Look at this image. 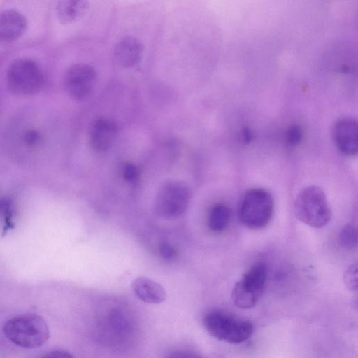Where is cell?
I'll return each instance as SVG.
<instances>
[{
    "label": "cell",
    "instance_id": "6da1fadb",
    "mask_svg": "<svg viewBox=\"0 0 358 358\" xmlns=\"http://www.w3.org/2000/svg\"><path fill=\"white\" fill-rule=\"evenodd\" d=\"M202 323L213 337L232 344L246 341L254 332L250 321L222 310H212L205 313Z\"/></svg>",
    "mask_w": 358,
    "mask_h": 358
},
{
    "label": "cell",
    "instance_id": "7a4b0ae2",
    "mask_svg": "<svg viewBox=\"0 0 358 358\" xmlns=\"http://www.w3.org/2000/svg\"><path fill=\"white\" fill-rule=\"evenodd\" d=\"M3 331L12 343L28 349L41 346L50 336L46 322L36 314L21 315L8 320Z\"/></svg>",
    "mask_w": 358,
    "mask_h": 358
},
{
    "label": "cell",
    "instance_id": "3957f363",
    "mask_svg": "<svg viewBox=\"0 0 358 358\" xmlns=\"http://www.w3.org/2000/svg\"><path fill=\"white\" fill-rule=\"evenodd\" d=\"M296 217L304 224L322 228L331 219V211L324 192L318 186L310 185L301 189L294 201Z\"/></svg>",
    "mask_w": 358,
    "mask_h": 358
},
{
    "label": "cell",
    "instance_id": "277c9868",
    "mask_svg": "<svg viewBox=\"0 0 358 358\" xmlns=\"http://www.w3.org/2000/svg\"><path fill=\"white\" fill-rule=\"evenodd\" d=\"M273 212V199L266 189L253 188L243 196L238 206L241 223L250 229H261L270 222Z\"/></svg>",
    "mask_w": 358,
    "mask_h": 358
},
{
    "label": "cell",
    "instance_id": "5b68a950",
    "mask_svg": "<svg viewBox=\"0 0 358 358\" xmlns=\"http://www.w3.org/2000/svg\"><path fill=\"white\" fill-rule=\"evenodd\" d=\"M9 89L18 95H33L39 92L45 84V76L40 66L29 58L14 60L6 72Z\"/></svg>",
    "mask_w": 358,
    "mask_h": 358
},
{
    "label": "cell",
    "instance_id": "8992f818",
    "mask_svg": "<svg viewBox=\"0 0 358 358\" xmlns=\"http://www.w3.org/2000/svg\"><path fill=\"white\" fill-rule=\"evenodd\" d=\"M266 275L267 266L264 262L252 264L232 289L234 303L241 309L254 307L263 294Z\"/></svg>",
    "mask_w": 358,
    "mask_h": 358
},
{
    "label": "cell",
    "instance_id": "52a82bcc",
    "mask_svg": "<svg viewBox=\"0 0 358 358\" xmlns=\"http://www.w3.org/2000/svg\"><path fill=\"white\" fill-rule=\"evenodd\" d=\"M192 199L189 186L181 180H169L159 189L155 199L156 213L162 217H179L188 208Z\"/></svg>",
    "mask_w": 358,
    "mask_h": 358
},
{
    "label": "cell",
    "instance_id": "ba28073f",
    "mask_svg": "<svg viewBox=\"0 0 358 358\" xmlns=\"http://www.w3.org/2000/svg\"><path fill=\"white\" fill-rule=\"evenodd\" d=\"M96 82L95 69L86 63H76L70 66L64 79L67 94L77 101L88 99L96 87Z\"/></svg>",
    "mask_w": 358,
    "mask_h": 358
},
{
    "label": "cell",
    "instance_id": "9c48e42d",
    "mask_svg": "<svg viewBox=\"0 0 358 358\" xmlns=\"http://www.w3.org/2000/svg\"><path fill=\"white\" fill-rule=\"evenodd\" d=\"M119 133V125L115 120L100 117L91 124L89 142L91 148L97 153H104L113 145Z\"/></svg>",
    "mask_w": 358,
    "mask_h": 358
},
{
    "label": "cell",
    "instance_id": "30bf717a",
    "mask_svg": "<svg viewBox=\"0 0 358 358\" xmlns=\"http://www.w3.org/2000/svg\"><path fill=\"white\" fill-rule=\"evenodd\" d=\"M357 122L352 117L338 120L332 128V139L338 150L348 156L356 155L358 150Z\"/></svg>",
    "mask_w": 358,
    "mask_h": 358
},
{
    "label": "cell",
    "instance_id": "8fae6325",
    "mask_svg": "<svg viewBox=\"0 0 358 358\" xmlns=\"http://www.w3.org/2000/svg\"><path fill=\"white\" fill-rule=\"evenodd\" d=\"M26 17L9 8L0 13V43H9L20 38L27 29Z\"/></svg>",
    "mask_w": 358,
    "mask_h": 358
},
{
    "label": "cell",
    "instance_id": "7c38bea8",
    "mask_svg": "<svg viewBox=\"0 0 358 358\" xmlns=\"http://www.w3.org/2000/svg\"><path fill=\"white\" fill-rule=\"evenodd\" d=\"M143 52V43L132 36L121 38L115 43L113 50L116 63L126 69L136 66L141 61Z\"/></svg>",
    "mask_w": 358,
    "mask_h": 358
},
{
    "label": "cell",
    "instance_id": "4fadbf2b",
    "mask_svg": "<svg viewBox=\"0 0 358 358\" xmlns=\"http://www.w3.org/2000/svg\"><path fill=\"white\" fill-rule=\"evenodd\" d=\"M136 296L142 301L150 304H159L166 299L164 287L147 277H138L132 283Z\"/></svg>",
    "mask_w": 358,
    "mask_h": 358
},
{
    "label": "cell",
    "instance_id": "5bb4252c",
    "mask_svg": "<svg viewBox=\"0 0 358 358\" xmlns=\"http://www.w3.org/2000/svg\"><path fill=\"white\" fill-rule=\"evenodd\" d=\"M90 3L83 0H64L57 2L55 10L59 21L64 24L77 22L87 12Z\"/></svg>",
    "mask_w": 358,
    "mask_h": 358
},
{
    "label": "cell",
    "instance_id": "9a60e30c",
    "mask_svg": "<svg viewBox=\"0 0 358 358\" xmlns=\"http://www.w3.org/2000/svg\"><path fill=\"white\" fill-rule=\"evenodd\" d=\"M124 312L120 311L119 310H113L111 313H109L106 317V331L111 334L113 341L115 336V339L117 338V342L122 338H124V335L130 334L131 329H133L132 322H131L128 314H124Z\"/></svg>",
    "mask_w": 358,
    "mask_h": 358
},
{
    "label": "cell",
    "instance_id": "2e32d148",
    "mask_svg": "<svg viewBox=\"0 0 358 358\" xmlns=\"http://www.w3.org/2000/svg\"><path fill=\"white\" fill-rule=\"evenodd\" d=\"M231 217V210L223 203H217L212 207L208 216V227L214 232H222L227 227Z\"/></svg>",
    "mask_w": 358,
    "mask_h": 358
},
{
    "label": "cell",
    "instance_id": "e0dca14e",
    "mask_svg": "<svg viewBox=\"0 0 358 358\" xmlns=\"http://www.w3.org/2000/svg\"><path fill=\"white\" fill-rule=\"evenodd\" d=\"M339 242L342 247L351 250L357 245V231L356 227L350 224L344 225L339 234Z\"/></svg>",
    "mask_w": 358,
    "mask_h": 358
},
{
    "label": "cell",
    "instance_id": "ac0fdd59",
    "mask_svg": "<svg viewBox=\"0 0 358 358\" xmlns=\"http://www.w3.org/2000/svg\"><path fill=\"white\" fill-rule=\"evenodd\" d=\"M343 280L346 287L350 291L357 290V265H350L345 271Z\"/></svg>",
    "mask_w": 358,
    "mask_h": 358
},
{
    "label": "cell",
    "instance_id": "d6986e66",
    "mask_svg": "<svg viewBox=\"0 0 358 358\" xmlns=\"http://www.w3.org/2000/svg\"><path fill=\"white\" fill-rule=\"evenodd\" d=\"M165 358H206L203 355L192 349L177 348L167 353Z\"/></svg>",
    "mask_w": 358,
    "mask_h": 358
},
{
    "label": "cell",
    "instance_id": "ffe728a7",
    "mask_svg": "<svg viewBox=\"0 0 358 358\" xmlns=\"http://www.w3.org/2000/svg\"><path fill=\"white\" fill-rule=\"evenodd\" d=\"M123 176L126 180L131 183L138 181L140 171L137 166L132 163H126L123 168Z\"/></svg>",
    "mask_w": 358,
    "mask_h": 358
},
{
    "label": "cell",
    "instance_id": "44dd1931",
    "mask_svg": "<svg viewBox=\"0 0 358 358\" xmlns=\"http://www.w3.org/2000/svg\"><path fill=\"white\" fill-rule=\"evenodd\" d=\"M287 141L290 145H297L302 138V130L297 125L291 126L286 133Z\"/></svg>",
    "mask_w": 358,
    "mask_h": 358
},
{
    "label": "cell",
    "instance_id": "7402d4cb",
    "mask_svg": "<svg viewBox=\"0 0 358 358\" xmlns=\"http://www.w3.org/2000/svg\"><path fill=\"white\" fill-rule=\"evenodd\" d=\"M159 253L165 259H172L176 255L175 248L168 243H162L159 245Z\"/></svg>",
    "mask_w": 358,
    "mask_h": 358
},
{
    "label": "cell",
    "instance_id": "603a6c76",
    "mask_svg": "<svg viewBox=\"0 0 358 358\" xmlns=\"http://www.w3.org/2000/svg\"><path fill=\"white\" fill-rule=\"evenodd\" d=\"M41 136L39 133L33 129L27 130L24 135V140L27 145H34L39 142Z\"/></svg>",
    "mask_w": 358,
    "mask_h": 358
},
{
    "label": "cell",
    "instance_id": "cb8c5ba5",
    "mask_svg": "<svg viewBox=\"0 0 358 358\" xmlns=\"http://www.w3.org/2000/svg\"><path fill=\"white\" fill-rule=\"evenodd\" d=\"M40 358H74L69 352L63 350H55L44 354Z\"/></svg>",
    "mask_w": 358,
    "mask_h": 358
}]
</instances>
